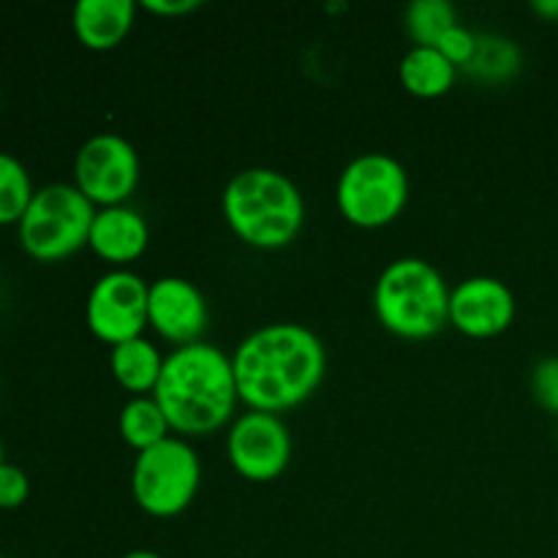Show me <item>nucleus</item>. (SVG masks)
I'll return each mask as SVG.
<instances>
[{
	"label": "nucleus",
	"mask_w": 558,
	"mask_h": 558,
	"mask_svg": "<svg viewBox=\"0 0 558 558\" xmlns=\"http://www.w3.org/2000/svg\"><path fill=\"white\" fill-rule=\"evenodd\" d=\"M0 463H5V461H3V445H0Z\"/></svg>",
	"instance_id": "nucleus-27"
},
{
	"label": "nucleus",
	"mask_w": 558,
	"mask_h": 558,
	"mask_svg": "<svg viewBox=\"0 0 558 558\" xmlns=\"http://www.w3.org/2000/svg\"><path fill=\"white\" fill-rule=\"evenodd\" d=\"M33 194H36V189H33L25 163L11 153L0 150V227L20 223Z\"/></svg>",
	"instance_id": "nucleus-19"
},
{
	"label": "nucleus",
	"mask_w": 558,
	"mask_h": 558,
	"mask_svg": "<svg viewBox=\"0 0 558 558\" xmlns=\"http://www.w3.org/2000/svg\"><path fill=\"white\" fill-rule=\"evenodd\" d=\"M515 311V294L499 278L474 276L450 289V325L474 341L499 338L510 330Z\"/></svg>",
	"instance_id": "nucleus-11"
},
{
	"label": "nucleus",
	"mask_w": 558,
	"mask_h": 558,
	"mask_svg": "<svg viewBox=\"0 0 558 558\" xmlns=\"http://www.w3.org/2000/svg\"><path fill=\"white\" fill-rule=\"evenodd\" d=\"M532 9H534V14L543 16V20L558 22V0H537Z\"/></svg>",
	"instance_id": "nucleus-25"
},
{
	"label": "nucleus",
	"mask_w": 558,
	"mask_h": 558,
	"mask_svg": "<svg viewBox=\"0 0 558 558\" xmlns=\"http://www.w3.org/2000/svg\"><path fill=\"white\" fill-rule=\"evenodd\" d=\"M227 458L234 472L248 483H272L292 461V434L278 414L248 409L232 420Z\"/></svg>",
	"instance_id": "nucleus-10"
},
{
	"label": "nucleus",
	"mask_w": 558,
	"mask_h": 558,
	"mask_svg": "<svg viewBox=\"0 0 558 558\" xmlns=\"http://www.w3.org/2000/svg\"><path fill=\"white\" fill-rule=\"evenodd\" d=\"M153 398L180 436L216 434L232 423L238 409V381L232 357L213 343H191L163 357Z\"/></svg>",
	"instance_id": "nucleus-2"
},
{
	"label": "nucleus",
	"mask_w": 558,
	"mask_h": 558,
	"mask_svg": "<svg viewBox=\"0 0 558 558\" xmlns=\"http://www.w3.org/2000/svg\"><path fill=\"white\" fill-rule=\"evenodd\" d=\"M109 368H112L114 381L123 390H129L134 398L153 396V390L158 385V376H161L163 357L158 354L156 343H150L147 338H134V341L112 347V352H109Z\"/></svg>",
	"instance_id": "nucleus-15"
},
{
	"label": "nucleus",
	"mask_w": 558,
	"mask_h": 558,
	"mask_svg": "<svg viewBox=\"0 0 558 558\" xmlns=\"http://www.w3.org/2000/svg\"><path fill=\"white\" fill-rule=\"evenodd\" d=\"M140 156L134 145L118 134H96L74 158V185L101 207L129 205L140 185Z\"/></svg>",
	"instance_id": "nucleus-8"
},
{
	"label": "nucleus",
	"mask_w": 558,
	"mask_h": 558,
	"mask_svg": "<svg viewBox=\"0 0 558 558\" xmlns=\"http://www.w3.org/2000/svg\"><path fill=\"white\" fill-rule=\"evenodd\" d=\"M379 325L403 341H428L450 325V289L430 262L403 256L381 270L374 287Z\"/></svg>",
	"instance_id": "nucleus-4"
},
{
	"label": "nucleus",
	"mask_w": 558,
	"mask_h": 558,
	"mask_svg": "<svg viewBox=\"0 0 558 558\" xmlns=\"http://www.w3.org/2000/svg\"><path fill=\"white\" fill-rule=\"evenodd\" d=\"M98 207L76 185L52 183L33 194L16 223L22 251L36 262H63L85 248Z\"/></svg>",
	"instance_id": "nucleus-5"
},
{
	"label": "nucleus",
	"mask_w": 558,
	"mask_h": 558,
	"mask_svg": "<svg viewBox=\"0 0 558 558\" xmlns=\"http://www.w3.org/2000/svg\"><path fill=\"white\" fill-rule=\"evenodd\" d=\"M523 54L515 47V41L505 36H477V54L466 71L472 76L488 82H505L521 71Z\"/></svg>",
	"instance_id": "nucleus-18"
},
{
	"label": "nucleus",
	"mask_w": 558,
	"mask_h": 558,
	"mask_svg": "<svg viewBox=\"0 0 558 558\" xmlns=\"http://www.w3.org/2000/svg\"><path fill=\"white\" fill-rule=\"evenodd\" d=\"M87 245L98 259L114 265V270H125V265L140 259L150 245V227L134 207H101L93 218Z\"/></svg>",
	"instance_id": "nucleus-13"
},
{
	"label": "nucleus",
	"mask_w": 558,
	"mask_h": 558,
	"mask_svg": "<svg viewBox=\"0 0 558 558\" xmlns=\"http://www.w3.org/2000/svg\"><path fill=\"white\" fill-rule=\"evenodd\" d=\"M436 49H439L456 69H466L474 60V54H477V36H474L469 27L456 25L452 31L445 33V38L436 44Z\"/></svg>",
	"instance_id": "nucleus-22"
},
{
	"label": "nucleus",
	"mask_w": 558,
	"mask_h": 558,
	"mask_svg": "<svg viewBox=\"0 0 558 558\" xmlns=\"http://www.w3.org/2000/svg\"><path fill=\"white\" fill-rule=\"evenodd\" d=\"M409 174L387 153H363L343 167L336 185V205L343 221L357 229H385L407 210Z\"/></svg>",
	"instance_id": "nucleus-6"
},
{
	"label": "nucleus",
	"mask_w": 558,
	"mask_h": 558,
	"mask_svg": "<svg viewBox=\"0 0 558 558\" xmlns=\"http://www.w3.org/2000/svg\"><path fill=\"white\" fill-rule=\"evenodd\" d=\"M401 85L417 98H439L452 90L458 69L436 47H412L401 60Z\"/></svg>",
	"instance_id": "nucleus-16"
},
{
	"label": "nucleus",
	"mask_w": 558,
	"mask_h": 558,
	"mask_svg": "<svg viewBox=\"0 0 558 558\" xmlns=\"http://www.w3.org/2000/svg\"><path fill=\"white\" fill-rule=\"evenodd\" d=\"M210 322L205 298L189 278L163 276L150 283L147 294V327L174 349L199 343Z\"/></svg>",
	"instance_id": "nucleus-12"
},
{
	"label": "nucleus",
	"mask_w": 558,
	"mask_h": 558,
	"mask_svg": "<svg viewBox=\"0 0 558 558\" xmlns=\"http://www.w3.org/2000/svg\"><path fill=\"white\" fill-rule=\"evenodd\" d=\"M118 430L120 436H123L125 445H129L131 450H136V456L150 450V447L161 445V441L169 439V434H172L167 414L161 412V407H158L153 396L131 398V401L120 409Z\"/></svg>",
	"instance_id": "nucleus-17"
},
{
	"label": "nucleus",
	"mask_w": 558,
	"mask_h": 558,
	"mask_svg": "<svg viewBox=\"0 0 558 558\" xmlns=\"http://www.w3.org/2000/svg\"><path fill=\"white\" fill-rule=\"evenodd\" d=\"M150 283L131 270H109L93 283L85 303L87 330L109 347L142 338L147 327Z\"/></svg>",
	"instance_id": "nucleus-9"
},
{
	"label": "nucleus",
	"mask_w": 558,
	"mask_h": 558,
	"mask_svg": "<svg viewBox=\"0 0 558 558\" xmlns=\"http://www.w3.org/2000/svg\"><path fill=\"white\" fill-rule=\"evenodd\" d=\"M134 0H80L71 14L76 41L93 52L120 47L136 22Z\"/></svg>",
	"instance_id": "nucleus-14"
},
{
	"label": "nucleus",
	"mask_w": 558,
	"mask_h": 558,
	"mask_svg": "<svg viewBox=\"0 0 558 558\" xmlns=\"http://www.w3.org/2000/svg\"><path fill=\"white\" fill-rule=\"evenodd\" d=\"M0 558H9V556H0Z\"/></svg>",
	"instance_id": "nucleus-28"
},
{
	"label": "nucleus",
	"mask_w": 558,
	"mask_h": 558,
	"mask_svg": "<svg viewBox=\"0 0 558 558\" xmlns=\"http://www.w3.org/2000/svg\"><path fill=\"white\" fill-rule=\"evenodd\" d=\"M120 558H163V556L156 554V550H131V554H125Z\"/></svg>",
	"instance_id": "nucleus-26"
},
{
	"label": "nucleus",
	"mask_w": 558,
	"mask_h": 558,
	"mask_svg": "<svg viewBox=\"0 0 558 558\" xmlns=\"http://www.w3.org/2000/svg\"><path fill=\"white\" fill-rule=\"evenodd\" d=\"M238 396L254 412L281 414L308 401L325 381L322 338L303 325H267L240 341L232 354Z\"/></svg>",
	"instance_id": "nucleus-1"
},
{
	"label": "nucleus",
	"mask_w": 558,
	"mask_h": 558,
	"mask_svg": "<svg viewBox=\"0 0 558 558\" xmlns=\"http://www.w3.org/2000/svg\"><path fill=\"white\" fill-rule=\"evenodd\" d=\"M199 0H145L142 9L153 16H183L199 9Z\"/></svg>",
	"instance_id": "nucleus-24"
},
{
	"label": "nucleus",
	"mask_w": 558,
	"mask_h": 558,
	"mask_svg": "<svg viewBox=\"0 0 558 558\" xmlns=\"http://www.w3.org/2000/svg\"><path fill=\"white\" fill-rule=\"evenodd\" d=\"M227 227L245 245L259 251L287 248L305 223V202L298 185L276 169H243L221 196Z\"/></svg>",
	"instance_id": "nucleus-3"
},
{
	"label": "nucleus",
	"mask_w": 558,
	"mask_h": 558,
	"mask_svg": "<svg viewBox=\"0 0 558 558\" xmlns=\"http://www.w3.org/2000/svg\"><path fill=\"white\" fill-rule=\"evenodd\" d=\"M456 25L458 14L447 0H414L407 5V33L414 47H436Z\"/></svg>",
	"instance_id": "nucleus-20"
},
{
	"label": "nucleus",
	"mask_w": 558,
	"mask_h": 558,
	"mask_svg": "<svg viewBox=\"0 0 558 558\" xmlns=\"http://www.w3.org/2000/svg\"><path fill=\"white\" fill-rule=\"evenodd\" d=\"M31 496V480L14 463H0V510H16Z\"/></svg>",
	"instance_id": "nucleus-23"
},
{
	"label": "nucleus",
	"mask_w": 558,
	"mask_h": 558,
	"mask_svg": "<svg viewBox=\"0 0 558 558\" xmlns=\"http://www.w3.org/2000/svg\"><path fill=\"white\" fill-rule=\"evenodd\" d=\"M532 396L537 407L558 417V357H545L534 365Z\"/></svg>",
	"instance_id": "nucleus-21"
},
{
	"label": "nucleus",
	"mask_w": 558,
	"mask_h": 558,
	"mask_svg": "<svg viewBox=\"0 0 558 558\" xmlns=\"http://www.w3.org/2000/svg\"><path fill=\"white\" fill-rule=\"evenodd\" d=\"M199 456L178 436L140 452L131 469V494L150 518H178L189 510L199 494Z\"/></svg>",
	"instance_id": "nucleus-7"
}]
</instances>
